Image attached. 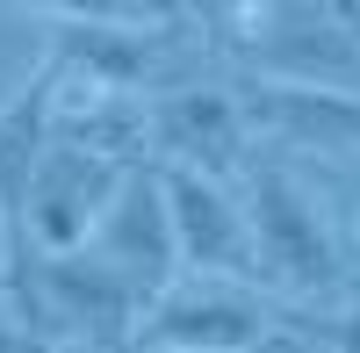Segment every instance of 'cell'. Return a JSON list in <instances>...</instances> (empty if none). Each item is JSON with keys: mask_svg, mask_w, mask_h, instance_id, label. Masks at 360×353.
<instances>
[{"mask_svg": "<svg viewBox=\"0 0 360 353\" xmlns=\"http://www.w3.org/2000/svg\"><path fill=\"white\" fill-rule=\"evenodd\" d=\"M51 137L86 144L101 159H152V123H144V94L137 86H86V79H58L51 86Z\"/></svg>", "mask_w": 360, "mask_h": 353, "instance_id": "obj_11", "label": "cell"}, {"mask_svg": "<svg viewBox=\"0 0 360 353\" xmlns=\"http://www.w3.org/2000/svg\"><path fill=\"white\" fill-rule=\"evenodd\" d=\"M159 188H166V217H173L180 267H195V274H245L252 281V231H245V210L231 202L224 173L159 166Z\"/></svg>", "mask_w": 360, "mask_h": 353, "instance_id": "obj_7", "label": "cell"}, {"mask_svg": "<svg viewBox=\"0 0 360 353\" xmlns=\"http://www.w3.org/2000/svg\"><path fill=\"white\" fill-rule=\"evenodd\" d=\"M245 231H252V281H266L274 296H324L339 288V245L324 231L310 188L288 166H259L245 195Z\"/></svg>", "mask_w": 360, "mask_h": 353, "instance_id": "obj_1", "label": "cell"}, {"mask_svg": "<svg viewBox=\"0 0 360 353\" xmlns=\"http://www.w3.org/2000/svg\"><path fill=\"white\" fill-rule=\"evenodd\" d=\"M245 123L274 130L288 144H317V152H360V94L332 79H266L245 94Z\"/></svg>", "mask_w": 360, "mask_h": 353, "instance_id": "obj_10", "label": "cell"}, {"mask_svg": "<svg viewBox=\"0 0 360 353\" xmlns=\"http://www.w3.org/2000/svg\"><path fill=\"white\" fill-rule=\"evenodd\" d=\"M94 245L115 274H123L137 296H159L166 281H180V252H173V217H166V188H159V166L137 159L123 166L108 210L94 217Z\"/></svg>", "mask_w": 360, "mask_h": 353, "instance_id": "obj_6", "label": "cell"}, {"mask_svg": "<svg viewBox=\"0 0 360 353\" xmlns=\"http://www.w3.org/2000/svg\"><path fill=\"white\" fill-rule=\"evenodd\" d=\"M51 86H58V65L37 51L29 79L0 101V296H8L15 325H29V281H37V245H29V224H22V195H29V166H37L44 137H51Z\"/></svg>", "mask_w": 360, "mask_h": 353, "instance_id": "obj_3", "label": "cell"}, {"mask_svg": "<svg viewBox=\"0 0 360 353\" xmlns=\"http://www.w3.org/2000/svg\"><path fill=\"white\" fill-rule=\"evenodd\" d=\"M144 296L108 267L94 245L37 252V281H29V325L44 346H130Z\"/></svg>", "mask_w": 360, "mask_h": 353, "instance_id": "obj_2", "label": "cell"}, {"mask_svg": "<svg viewBox=\"0 0 360 353\" xmlns=\"http://www.w3.org/2000/svg\"><path fill=\"white\" fill-rule=\"evenodd\" d=\"M29 8H51V15H115V0H29Z\"/></svg>", "mask_w": 360, "mask_h": 353, "instance_id": "obj_14", "label": "cell"}, {"mask_svg": "<svg viewBox=\"0 0 360 353\" xmlns=\"http://www.w3.org/2000/svg\"><path fill=\"white\" fill-rule=\"evenodd\" d=\"M115 181H123V159H101L86 144L44 137L37 166H29V195H22V224L37 252H65L94 238V217L108 210Z\"/></svg>", "mask_w": 360, "mask_h": 353, "instance_id": "obj_5", "label": "cell"}, {"mask_svg": "<svg viewBox=\"0 0 360 353\" xmlns=\"http://www.w3.org/2000/svg\"><path fill=\"white\" fill-rule=\"evenodd\" d=\"M288 346H346V353H360V310L353 317H317V325L288 332Z\"/></svg>", "mask_w": 360, "mask_h": 353, "instance_id": "obj_12", "label": "cell"}, {"mask_svg": "<svg viewBox=\"0 0 360 353\" xmlns=\"http://www.w3.org/2000/svg\"><path fill=\"white\" fill-rule=\"evenodd\" d=\"M44 58L58 65V79L144 86L159 72V29L152 22H123V15H65L44 37Z\"/></svg>", "mask_w": 360, "mask_h": 353, "instance_id": "obj_9", "label": "cell"}, {"mask_svg": "<svg viewBox=\"0 0 360 353\" xmlns=\"http://www.w3.org/2000/svg\"><path fill=\"white\" fill-rule=\"evenodd\" d=\"M115 15L123 22H152V29H173L188 15V0H115Z\"/></svg>", "mask_w": 360, "mask_h": 353, "instance_id": "obj_13", "label": "cell"}, {"mask_svg": "<svg viewBox=\"0 0 360 353\" xmlns=\"http://www.w3.org/2000/svg\"><path fill=\"white\" fill-rule=\"evenodd\" d=\"M152 123V159L159 166H202V173H231L245 152V101L224 86H173V94L144 101Z\"/></svg>", "mask_w": 360, "mask_h": 353, "instance_id": "obj_8", "label": "cell"}, {"mask_svg": "<svg viewBox=\"0 0 360 353\" xmlns=\"http://www.w3.org/2000/svg\"><path fill=\"white\" fill-rule=\"evenodd\" d=\"M130 346H152V353H259V346H288V339H281V317H266L238 288L166 281L159 296H144Z\"/></svg>", "mask_w": 360, "mask_h": 353, "instance_id": "obj_4", "label": "cell"}]
</instances>
